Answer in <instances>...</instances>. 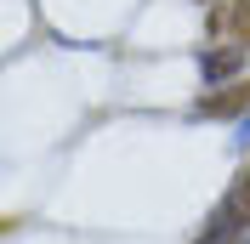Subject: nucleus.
Returning <instances> with one entry per match:
<instances>
[{"label": "nucleus", "mask_w": 250, "mask_h": 244, "mask_svg": "<svg viewBox=\"0 0 250 244\" xmlns=\"http://www.w3.org/2000/svg\"><path fill=\"white\" fill-rule=\"evenodd\" d=\"M205 74H210V80H233V74H239V46L205 51Z\"/></svg>", "instance_id": "2"}, {"label": "nucleus", "mask_w": 250, "mask_h": 244, "mask_svg": "<svg viewBox=\"0 0 250 244\" xmlns=\"http://www.w3.org/2000/svg\"><path fill=\"white\" fill-rule=\"evenodd\" d=\"M250 108V80H239V85H228V91H210L199 102V114L205 120H233V114H245Z\"/></svg>", "instance_id": "1"}]
</instances>
